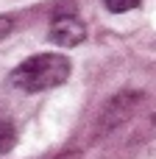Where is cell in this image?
<instances>
[{
  "mask_svg": "<svg viewBox=\"0 0 156 159\" xmlns=\"http://www.w3.org/2000/svg\"><path fill=\"white\" fill-rule=\"evenodd\" d=\"M47 39L53 45H59V48H75V45H81L87 39V28H84V22L73 11H67V14L53 17V25H50Z\"/></svg>",
  "mask_w": 156,
  "mask_h": 159,
  "instance_id": "obj_2",
  "label": "cell"
},
{
  "mask_svg": "<svg viewBox=\"0 0 156 159\" xmlns=\"http://www.w3.org/2000/svg\"><path fill=\"white\" fill-rule=\"evenodd\" d=\"M142 0H103V6L112 11V14H123V11H131V8H137Z\"/></svg>",
  "mask_w": 156,
  "mask_h": 159,
  "instance_id": "obj_5",
  "label": "cell"
},
{
  "mask_svg": "<svg viewBox=\"0 0 156 159\" xmlns=\"http://www.w3.org/2000/svg\"><path fill=\"white\" fill-rule=\"evenodd\" d=\"M17 145V126L8 117H0V154H8Z\"/></svg>",
  "mask_w": 156,
  "mask_h": 159,
  "instance_id": "obj_4",
  "label": "cell"
},
{
  "mask_svg": "<svg viewBox=\"0 0 156 159\" xmlns=\"http://www.w3.org/2000/svg\"><path fill=\"white\" fill-rule=\"evenodd\" d=\"M70 59L61 56V53H36L31 59H25L22 64H17L8 75L11 87L20 89V92H28V95H36V92H47V89H56L61 87L67 78H70Z\"/></svg>",
  "mask_w": 156,
  "mask_h": 159,
  "instance_id": "obj_1",
  "label": "cell"
},
{
  "mask_svg": "<svg viewBox=\"0 0 156 159\" xmlns=\"http://www.w3.org/2000/svg\"><path fill=\"white\" fill-rule=\"evenodd\" d=\"M137 101H140L137 92H123V95H117V98L106 106V112H103V126H117V123L134 109Z\"/></svg>",
  "mask_w": 156,
  "mask_h": 159,
  "instance_id": "obj_3",
  "label": "cell"
},
{
  "mask_svg": "<svg viewBox=\"0 0 156 159\" xmlns=\"http://www.w3.org/2000/svg\"><path fill=\"white\" fill-rule=\"evenodd\" d=\"M11 28H14V20L3 14V17H0V39H6V36L11 34Z\"/></svg>",
  "mask_w": 156,
  "mask_h": 159,
  "instance_id": "obj_6",
  "label": "cell"
}]
</instances>
